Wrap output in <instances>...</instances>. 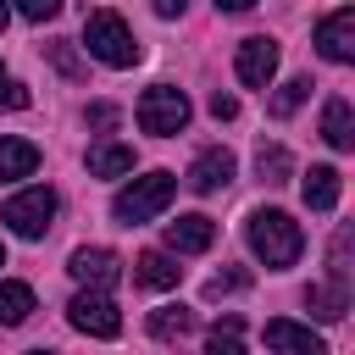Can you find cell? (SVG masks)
Instances as JSON below:
<instances>
[{"instance_id":"1","label":"cell","mask_w":355,"mask_h":355,"mask_svg":"<svg viewBox=\"0 0 355 355\" xmlns=\"http://www.w3.org/2000/svg\"><path fill=\"white\" fill-rule=\"evenodd\" d=\"M250 250L266 261V266H294L300 250H305V233L288 211H255L250 216Z\"/></svg>"},{"instance_id":"2","label":"cell","mask_w":355,"mask_h":355,"mask_svg":"<svg viewBox=\"0 0 355 355\" xmlns=\"http://www.w3.org/2000/svg\"><path fill=\"white\" fill-rule=\"evenodd\" d=\"M172 194H178V178L172 172H144V178H133L116 200H111V216L116 222H150V216H161L166 205H172Z\"/></svg>"},{"instance_id":"3","label":"cell","mask_w":355,"mask_h":355,"mask_svg":"<svg viewBox=\"0 0 355 355\" xmlns=\"http://www.w3.org/2000/svg\"><path fill=\"white\" fill-rule=\"evenodd\" d=\"M83 44H89V55L105 61V67H133V61H139L133 28H128L116 11H89V17H83Z\"/></svg>"},{"instance_id":"4","label":"cell","mask_w":355,"mask_h":355,"mask_svg":"<svg viewBox=\"0 0 355 355\" xmlns=\"http://www.w3.org/2000/svg\"><path fill=\"white\" fill-rule=\"evenodd\" d=\"M139 128H144V133H155V139L183 133V128H189V94H183V89H172V83L144 89V94H139Z\"/></svg>"},{"instance_id":"5","label":"cell","mask_w":355,"mask_h":355,"mask_svg":"<svg viewBox=\"0 0 355 355\" xmlns=\"http://www.w3.org/2000/svg\"><path fill=\"white\" fill-rule=\"evenodd\" d=\"M50 216H55V194L50 189H22L0 205V222L17 233V239H44L50 233Z\"/></svg>"},{"instance_id":"6","label":"cell","mask_w":355,"mask_h":355,"mask_svg":"<svg viewBox=\"0 0 355 355\" xmlns=\"http://www.w3.org/2000/svg\"><path fill=\"white\" fill-rule=\"evenodd\" d=\"M67 316H72V327L89 333V338H116V333H122V311H116L105 294H94V288H83V294L67 305Z\"/></svg>"},{"instance_id":"7","label":"cell","mask_w":355,"mask_h":355,"mask_svg":"<svg viewBox=\"0 0 355 355\" xmlns=\"http://www.w3.org/2000/svg\"><path fill=\"white\" fill-rule=\"evenodd\" d=\"M316 50L327 61H355V6H338L333 17L316 22Z\"/></svg>"},{"instance_id":"8","label":"cell","mask_w":355,"mask_h":355,"mask_svg":"<svg viewBox=\"0 0 355 355\" xmlns=\"http://www.w3.org/2000/svg\"><path fill=\"white\" fill-rule=\"evenodd\" d=\"M233 67H239V83L266 89V83H272V72H277V44H272L266 33H255V39H244V44H239Z\"/></svg>"},{"instance_id":"9","label":"cell","mask_w":355,"mask_h":355,"mask_svg":"<svg viewBox=\"0 0 355 355\" xmlns=\"http://www.w3.org/2000/svg\"><path fill=\"white\" fill-rule=\"evenodd\" d=\"M67 272L78 277V283H89V288H111L116 277H122V261L111 255V250H72V261H67Z\"/></svg>"},{"instance_id":"10","label":"cell","mask_w":355,"mask_h":355,"mask_svg":"<svg viewBox=\"0 0 355 355\" xmlns=\"http://www.w3.org/2000/svg\"><path fill=\"white\" fill-rule=\"evenodd\" d=\"M233 183V155L216 144V150H200L194 155V166H189V189L194 194H216V189H227Z\"/></svg>"},{"instance_id":"11","label":"cell","mask_w":355,"mask_h":355,"mask_svg":"<svg viewBox=\"0 0 355 355\" xmlns=\"http://www.w3.org/2000/svg\"><path fill=\"white\" fill-rule=\"evenodd\" d=\"M166 244L178 250V255H200V250H211L216 244V222L211 216H178V222H166Z\"/></svg>"},{"instance_id":"12","label":"cell","mask_w":355,"mask_h":355,"mask_svg":"<svg viewBox=\"0 0 355 355\" xmlns=\"http://www.w3.org/2000/svg\"><path fill=\"white\" fill-rule=\"evenodd\" d=\"M178 277H183V266H178L166 250H144V255L133 261V283H139V288H178Z\"/></svg>"},{"instance_id":"13","label":"cell","mask_w":355,"mask_h":355,"mask_svg":"<svg viewBox=\"0 0 355 355\" xmlns=\"http://www.w3.org/2000/svg\"><path fill=\"white\" fill-rule=\"evenodd\" d=\"M322 139H327L333 150H355V116H349V100H344V94H333V100L322 105Z\"/></svg>"},{"instance_id":"14","label":"cell","mask_w":355,"mask_h":355,"mask_svg":"<svg viewBox=\"0 0 355 355\" xmlns=\"http://www.w3.org/2000/svg\"><path fill=\"white\" fill-rule=\"evenodd\" d=\"M266 349H294V355H322V338L300 322H266Z\"/></svg>"},{"instance_id":"15","label":"cell","mask_w":355,"mask_h":355,"mask_svg":"<svg viewBox=\"0 0 355 355\" xmlns=\"http://www.w3.org/2000/svg\"><path fill=\"white\" fill-rule=\"evenodd\" d=\"M338 189H344V183H338L333 166H311V172H305V205H311V211H333V205H338Z\"/></svg>"},{"instance_id":"16","label":"cell","mask_w":355,"mask_h":355,"mask_svg":"<svg viewBox=\"0 0 355 355\" xmlns=\"http://www.w3.org/2000/svg\"><path fill=\"white\" fill-rule=\"evenodd\" d=\"M133 172V150L128 144H94L89 150V178H122Z\"/></svg>"},{"instance_id":"17","label":"cell","mask_w":355,"mask_h":355,"mask_svg":"<svg viewBox=\"0 0 355 355\" xmlns=\"http://www.w3.org/2000/svg\"><path fill=\"white\" fill-rule=\"evenodd\" d=\"M39 166V144L28 139H0V178H28Z\"/></svg>"},{"instance_id":"18","label":"cell","mask_w":355,"mask_h":355,"mask_svg":"<svg viewBox=\"0 0 355 355\" xmlns=\"http://www.w3.org/2000/svg\"><path fill=\"white\" fill-rule=\"evenodd\" d=\"M33 316V288L28 283H0V327H17Z\"/></svg>"},{"instance_id":"19","label":"cell","mask_w":355,"mask_h":355,"mask_svg":"<svg viewBox=\"0 0 355 355\" xmlns=\"http://www.w3.org/2000/svg\"><path fill=\"white\" fill-rule=\"evenodd\" d=\"M255 172H261V183H272V189H277V183H288V178H294V155H288L283 144H266V150L255 155Z\"/></svg>"},{"instance_id":"20","label":"cell","mask_w":355,"mask_h":355,"mask_svg":"<svg viewBox=\"0 0 355 355\" xmlns=\"http://www.w3.org/2000/svg\"><path fill=\"white\" fill-rule=\"evenodd\" d=\"M194 327V311L189 305H161V311H150V333L155 338H183Z\"/></svg>"},{"instance_id":"21","label":"cell","mask_w":355,"mask_h":355,"mask_svg":"<svg viewBox=\"0 0 355 355\" xmlns=\"http://www.w3.org/2000/svg\"><path fill=\"white\" fill-rule=\"evenodd\" d=\"M305 94H311V78H288V83L266 100V111H272V116H294V111L305 105Z\"/></svg>"},{"instance_id":"22","label":"cell","mask_w":355,"mask_h":355,"mask_svg":"<svg viewBox=\"0 0 355 355\" xmlns=\"http://www.w3.org/2000/svg\"><path fill=\"white\" fill-rule=\"evenodd\" d=\"M205 349H211V355H239V322H216V327L205 333Z\"/></svg>"},{"instance_id":"23","label":"cell","mask_w":355,"mask_h":355,"mask_svg":"<svg viewBox=\"0 0 355 355\" xmlns=\"http://www.w3.org/2000/svg\"><path fill=\"white\" fill-rule=\"evenodd\" d=\"M28 100H33V94H28V89H22V83H17V78L0 67V111H22Z\"/></svg>"},{"instance_id":"24","label":"cell","mask_w":355,"mask_h":355,"mask_svg":"<svg viewBox=\"0 0 355 355\" xmlns=\"http://www.w3.org/2000/svg\"><path fill=\"white\" fill-rule=\"evenodd\" d=\"M244 283H250V277H244V272H216V277H211V283H205V294H211V300H222V294H239V288H244Z\"/></svg>"},{"instance_id":"25","label":"cell","mask_w":355,"mask_h":355,"mask_svg":"<svg viewBox=\"0 0 355 355\" xmlns=\"http://www.w3.org/2000/svg\"><path fill=\"white\" fill-rule=\"evenodd\" d=\"M50 61H55V67H61L67 78H83V61H78V55H72L67 44H50Z\"/></svg>"},{"instance_id":"26","label":"cell","mask_w":355,"mask_h":355,"mask_svg":"<svg viewBox=\"0 0 355 355\" xmlns=\"http://www.w3.org/2000/svg\"><path fill=\"white\" fill-rule=\"evenodd\" d=\"M17 11H22V17H33V22H44V17H55V11H61V0H17Z\"/></svg>"},{"instance_id":"27","label":"cell","mask_w":355,"mask_h":355,"mask_svg":"<svg viewBox=\"0 0 355 355\" xmlns=\"http://www.w3.org/2000/svg\"><path fill=\"white\" fill-rule=\"evenodd\" d=\"M211 116H216V122H233V116H239V100H233V94H211Z\"/></svg>"},{"instance_id":"28","label":"cell","mask_w":355,"mask_h":355,"mask_svg":"<svg viewBox=\"0 0 355 355\" xmlns=\"http://www.w3.org/2000/svg\"><path fill=\"white\" fill-rule=\"evenodd\" d=\"M89 128H116V105H89Z\"/></svg>"},{"instance_id":"29","label":"cell","mask_w":355,"mask_h":355,"mask_svg":"<svg viewBox=\"0 0 355 355\" xmlns=\"http://www.w3.org/2000/svg\"><path fill=\"white\" fill-rule=\"evenodd\" d=\"M183 6H189V0H155V11H161V17H178Z\"/></svg>"},{"instance_id":"30","label":"cell","mask_w":355,"mask_h":355,"mask_svg":"<svg viewBox=\"0 0 355 355\" xmlns=\"http://www.w3.org/2000/svg\"><path fill=\"white\" fill-rule=\"evenodd\" d=\"M216 6H222V11H250L255 0H216Z\"/></svg>"},{"instance_id":"31","label":"cell","mask_w":355,"mask_h":355,"mask_svg":"<svg viewBox=\"0 0 355 355\" xmlns=\"http://www.w3.org/2000/svg\"><path fill=\"white\" fill-rule=\"evenodd\" d=\"M6 17H11V11H6V0H0V33H6Z\"/></svg>"},{"instance_id":"32","label":"cell","mask_w":355,"mask_h":355,"mask_svg":"<svg viewBox=\"0 0 355 355\" xmlns=\"http://www.w3.org/2000/svg\"><path fill=\"white\" fill-rule=\"evenodd\" d=\"M0 266H6V250H0Z\"/></svg>"}]
</instances>
